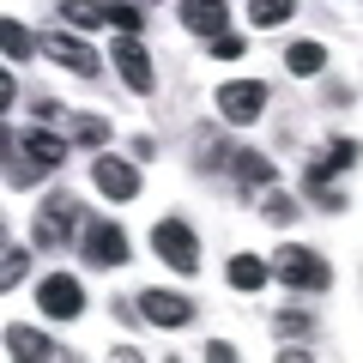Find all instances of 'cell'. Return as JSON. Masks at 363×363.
<instances>
[{
	"label": "cell",
	"mask_w": 363,
	"mask_h": 363,
	"mask_svg": "<svg viewBox=\"0 0 363 363\" xmlns=\"http://www.w3.org/2000/svg\"><path fill=\"white\" fill-rule=\"evenodd\" d=\"M6 145V188H37L49 169L67 164V133H49V128H30V133H0Z\"/></svg>",
	"instance_id": "1"
},
{
	"label": "cell",
	"mask_w": 363,
	"mask_h": 363,
	"mask_svg": "<svg viewBox=\"0 0 363 363\" xmlns=\"http://www.w3.org/2000/svg\"><path fill=\"white\" fill-rule=\"evenodd\" d=\"M85 218L91 212L73 194H49L43 212H37V224H30V236H37V248H67L73 236H85Z\"/></svg>",
	"instance_id": "2"
},
{
	"label": "cell",
	"mask_w": 363,
	"mask_h": 363,
	"mask_svg": "<svg viewBox=\"0 0 363 363\" xmlns=\"http://www.w3.org/2000/svg\"><path fill=\"white\" fill-rule=\"evenodd\" d=\"M351 164H357V140H333V145H327V152H321V157L309 164V176H303V188H309V194L321 200L327 212H345V194L333 188V176H345Z\"/></svg>",
	"instance_id": "3"
},
{
	"label": "cell",
	"mask_w": 363,
	"mask_h": 363,
	"mask_svg": "<svg viewBox=\"0 0 363 363\" xmlns=\"http://www.w3.org/2000/svg\"><path fill=\"white\" fill-rule=\"evenodd\" d=\"M206 164H212V169L224 164V169H230L236 182H242V188H255V194H267L272 182H279V169H272V157L248 152V145H230V140H218V145L206 140Z\"/></svg>",
	"instance_id": "4"
},
{
	"label": "cell",
	"mask_w": 363,
	"mask_h": 363,
	"mask_svg": "<svg viewBox=\"0 0 363 363\" xmlns=\"http://www.w3.org/2000/svg\"><path fill=\"white\" fill-rule=\"evenodd\" d=\"M267 267H272V279H279V285H291V291H327V279H333V272H327V260L315 255V248H303V242H285Z\"/></svg>",
	"instance_id": "5"
},
{
	"label": "cell",
	"mask_w": 363,
	"mask_h": 363,
	"mask_svg": "<svg viewBox=\"0 0 363 363\" xmlns=\"http://www.w3.org/2000/svg\"><path fill=\"white\" fill-rule=\"evenodd\" d=\"M152 248H157V260H164V267L200 272V236L188 230V218H157V224H152Z\"/></svg>",
	"instance_id": "6"
},
{
	"label": "cell",
	"mask_w": 363,
	"mask_h": 363,
	"mask_svg": "<svg viewBox=\"0 0 363 363\" xmlns=\"http://www.w3.org/2000/svg\"><path fill=\"white\" fill-rule=\"evenodd\" d=\"M79 248H85L91 267H128V230H121L116 218H85V236H79Z\"/></svg>",
	"instance_id": "7"
},
{
	"label": "cell",
	"mask_w": 363,
	"mask_h": 363,
	"mask_svg": "<svg viewBox=\"0 0 363 363\" xmlns=\"http://www.w3.org/2000/svg\"><path fill=\"white\" fill-rule=\"evenodd\" d=\"M218 116L236 121V128L260 121L267 116V85H260V79H230V85H218Z\"/></svg>",
	"instance_id": "8"
},
{
	"label": "cell",
	"mask_w": 363,
	"mask_h": 363,
	"mask_svg": "<svg viewBox=\"0 0 363 363\" xmlns=\"http://www.w3.org/2000/svg\"><path fill=\"white\" fill-rule=\"evenodd\" d=\"M37 309L49 315V321H73V315L85 309V285H79L73 272H49L37 285Z\"/></svg>",
	"instance_id": "9"
},
{
	"label": "cell",
	"mask_w": 363,
	"mask_h": 363,
	"mask_svg": "<svg viewBox=\"0 0 363 363\" xmlns=\"http://www.w3.org/2000/svg\"><path fill=\"white\" fill-rule=\"evenodd\" d=\"M43 55H49L55 67H67V73H79V79H97V73H104V61H97V49H91V43H79V37H67V30H55V37H43Z\"/></svg>",
	"instance_id": "10"
},
{
	"label": "cell",
	"mask_w": 363,
	"mask_h": 363,
	"mask_svg": "<svg viewBox=\"0 0 363 363\" xmlns=\"http://www.w3.org/2000/svg\"><path fill=\"white\" fill-rule=\"evenodd\" d=\"M109 61H116L121 85H128V91H140V97L157 85V73H152V55H145V43H140V37H116V55H109Z\"/></svg>",
	"instance_id": "11"
},
{
	"label": "cell",
	"mask_w": 363,
	"mask_h": 363,
	"mask_svg": "<svg viewBox=\"0 0 363 363\" xmlns=\"http://www.w3.org/2000/svg\"><path fill=\"white\" fill-rule=\"evenodd\" d=\"M91 182H97V194L104 200H133L140 194V169L128 164V157H97V164H91Z\"/></svg>",
	"instance_id": "12"
},
{
	"label": "cell",
	"mask_w": 363,
	"mask_h": 363,
	"mask_svg": "<svg viewBox=\"0 0 363 363\" xmlns=\"http://www.w3.org/2000/svg\"><path fill=\"white\" fill-rule=\"evenodd\" d=\"M133 309H140L152 327H164V333L194 321V303H188V297H169V291H140V297H133Z\"/></svg>",
	"instance_id": "13"
},
{
	"label": "cell",
	"mask_w": 363,
	"mask_h": 363,
	"mask_svg": "<svg viewBox=\"0 0 363 363\" xmlns=\"http://www.w3.org/2000/svg\"><path fill=\"white\" fill-rule=\"evenodd\" d=\"M6 351H13L18 363H67V351L55 345V339H43L37 327H6Z\"/></svg>",
	"instance_id": "14"
},
{
	"label": "cell",
	"mask_w": 363,
	"mask_h": 363,
	"mask_svg": "<svg viewBox=\"0 0 363 363\" xmlns=\"http://www.w3.org/2000/svg\"><path fill=\"white\" fill-rule=\"evenodd\" d=\"M176 18H182L188 30H194V37H206V43H218V37H224V25H230L224 0H218V6H212V0H182V6H176Z\"/></svg>",
	"instance_id": "15"
},
{
	"label": "cell",
	"mask_w": 363,
	"mask_h": 363,
	"mask_svg": "<svg viewBox=\"0 0 363 363\" xmlns=\"http://www.w3.org/2000/svg\"><path fill=\"white\" fill-rule=\"evenodd\" d=\"M224 272H230L236 291H260V285L272 279V267H267L260 255H230V267H224Z\"/></svg>",
	"instance_id": "16"
},
{
	"label": "cell",
	"mask_w": 363,
	"mask_h": 363,
	"mask_svg": "<svg viewBox=\"0 0 363 363\" xmlns=\"http://www.w3.org/2000/svg\"><path fill=\"white\" fill-rule=\"evenodd\" d=\"M285 67H291L297 79H315V73L327 67V49H321V43H291V49H285Z\"/></svg>",
	"instance_id": "17"
},
{
	"label": "cell",
	"mask_w": 363,
	"mask_h": 363,
	"mask_svg": "<svg viewBox=\"0 0 363 363\" xmlns=\"http://www.w3.org/2000/svg\"><path fill=\"white\" fill-rule=\"evenodd\" d=\"M67 140H73V145H91V152H104V145H109V121H104V116H73Z\"/></svg>",
	"instance_id": "18"
},
{
	"label": "cell",
	"mask_w": 363,
	"mask_h": 363,
	"mask_svg": "<svg viewBox=\"0 0 363 363\" xmlns=\"http://www.w3.org/2000/svg\"><path fill=\"white\" fill-rule=\"evenodd\" d=\"M272 333L291 339V345H303V339L315 333V315H303V309H279V315H272Z\"/></svg>",
	"instance_id": "19"
},
{
	"label": "cell",
	"mask_w": 363,
	"mask_h": 363,
	"mask_svg": "<svg viewBox=\"0 0 363 363\" xmlns=\"http://www.w3.org/2000/svg\"><path fill=\"white\" fill-rule=\"evenodd\" d=\"M0 49H6V61H25L37 43H30V30L18 25V18H0Z\"/></svg>",
	"instance_id": "20"
},
{
	"label": "cell",
	"mask_w": 363,
	"mask_h": 363,
	"mask_svg": "<svg viewBox=\"0 0 363 363\" xmlns=\"http://www.w3.org/2000/svg\"><path fill=\"white\" fill-rule=\"evenodd\" d=\"M260 212H267L272 224H291V218H297V200L279 194V188H267V194H260Z\"/></svg>",
	"instance_id": "21"
},
{
	"label": "cell",
	"mask_w": 363,
	"mask_h": 363,
	"mask_svg": "<svg viewBox=\"0 0 363 363\" xmlns=\"http://www.w3.org/2000/svg\"><path fill=\"white\" fill-rule=\"evenodd\" d=\"M291 13H297L291 0H255V6H248V18H255V25H285Z\"/></svg>",
	"instance_id": "22"
},
{
	"label": "cell",
	"mask_w": 363,
	"mask_h": 363,
	"mask_svg": "<svg viewBox=\"0 0 363 363\" xmlns=\"http://www.w3.org/2000/svg\"><path fill=\"white\" fill-rule=\"evenodd\" d=\"M25 267H30V255H25V248H18V242H13V248H6V267H0V285L13 291V285H18V279H25Z\"/></svg>",
	"instance_id": "23"
},
{
	"label": "cell",
	"mask_w": 363,
	"mask_h": 363,
	"mask_svg": "<svg viewBox=\"0 0 363 363\" xmlns=\"http://www.w3.org/2000/svg\"><path fill=\"white\" fill-rule=\"evenodd\" d=\"M109 25H116L121 37H140V25H145V13H140V6H109Z\"/></svg>",
	"instance_id": "24"
},
{
	"label": "cell",
	"mask_w": 363,
	"mask_h": 363,
	"mask_svg": "<svg viewBox=\"0 0 363 363\" xmlns=\"http://www.w3.org/2000/svg\"><path fill=\"white\" fill-rule=\"evenodd\" d=\"M212 55H224V61H236V55H242V37H236V30H224V37L212 43Z\"/></svg>",
	"instance_id": "25"
},
{
	"label": "cell",
	"mask_w": 363,
	"mask_h": 363,
	"mask_svg": "<svg viewBox=\"0 0 363 363\" xmlns=\"http://www.w3.org/2000/svg\"><path fill=\"white\" fill-rule=\"evenodd\" d=\"M206 363H236V345H230V339H212V345H206Z\"/></svg>",
	"instance_id": "26"
},
{
	"label": "cell",
	"mask_w": 363,
	"mask_h": 363,
	"mask_svg": "<svg viewBox=\"0 0 363 363\" xmlns=\"http://www.w3.org/2000/svg\"><path fill=\"white\" fill-rule=\"evenodd\" d=\"M279 363H315V357H309L303 345H285V351H279Z\"/></svg>",
	"instance_id": "27"
},
{
	"label": "cell",
	"mask_w": 363,
	"mask_h": 363,
	"mask_svg": "<svg viewBox=\"0 0 363 363\" xmlns=\"http://www.w3.org/2000/svg\"><path fill=\"white\" fill-rule=\"evenodd\" d=\"M109 363H145V357H140V351H133V345H121V351H116V357H109Z\"/></svg>",
	"instance_id": "28"
}]
</instances>
